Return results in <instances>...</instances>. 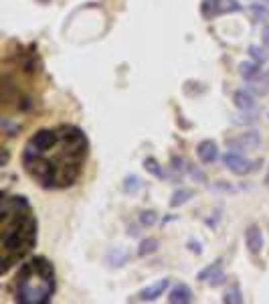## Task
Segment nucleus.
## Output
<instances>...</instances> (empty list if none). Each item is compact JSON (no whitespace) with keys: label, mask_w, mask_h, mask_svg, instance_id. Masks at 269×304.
<instances>
[{"label":"nucleus","mask_w":269,"mask_h":304,"mask_svg":"<svg viewBox=\"0 0 269 304\" xmlns=\"http://www.w3.org/2000/svg\"><path fill=\"white\" fill-rule=\"evenodd\" d=\"M89 154V140L77 126L63 124L57 128L37 130L24 150L22 168L43 189H69L77 183Z\"/></svg>","instance_id":"obj_1"},{"label":"nucleus","mask_w":269,"mask_h":304,"mask_svg":"<svg viewBox=\"0 0 269 304\" xmlns=\"http://www.w3.org/2000/svg\"><path fill=\"white\" fill-rule=\"evenodd\" d=\"M37 244V219L26 197L2 193L0 209V274L22 262Z\"/></svg>","instance_id":"obj_2"},{"label":"nucleus","mask_w":269,"mask_h":304,"mask_svg":"<svg viewBox=\"0 0 269 304\" xmlns=\"http://www.w3.org/2000/svg\"><path fill=\"white\" fill-rule=\"evenodd\" d=\"M14 300L20 304L51 302L57 290L55 268L45 258H32L20 266L14 276Z\"/></svg>","instance_id":"obj_3"},{"label":"nucleus","mask_w":269,"mask_h":304,"mask_svg":"<svg viewBox=\"0 0 269 304\" xmlns=\"http://www.w3.org/2000/svg\"><path fill=\"white\" fill-rule=\"evenodd\" d=\"M241 10H243V4L239 0H203L200 4V16L205 20H215L217 16L233 14Z\"/></svg>","instance_id":"obj_4"},{"label":"nucleus","mask_w":269,"mask_h":304,"mask_svg":"<svg viewBox=\"0 0 269 304\" xmlns=\"http://www.w3.org/2000/svg\"><path fill=\"white\" fill-rule=\"evenodd\" d=\"M223 164L233 172V174H249L253 170H257V166L261 162H253L249 160L247 156H243V152H237V150H227L223 154Z\"/></svg>","instance_id":"obj_5"},{"label":"nucleus","mask_w":269,"mask_h":304,"mask_svg":"<svg viewBox=\"0 0 269 304\" xmlns=\"http://www.w3.org/2000/svg\"><path fill=\"white\" fill-rule=\"evenodd\" d=\"M263 144V138L257 130H249V132H243L235 138H229L227 140V148L229 150H237V152H249L255 150Z\"/></svg>","instance_id":"obj_6"},{"label":"nucleus","mask_w":269,"mask_h":304,"mask_svg":"<svg viewBox=\"0 0 269 304\" xmlns=\"http://www.w3.org/2000/svg\"><path fill=\"white\" fill-rule=\"evenodd\" d=\"M168 286H170V280H168V278H162V280H158V282L146 286L144 290H140L138 296H136V300H140V302H154V300H158V298L168 290Z\"/></svg>","instance_id":"obj_7"},{"label":"nucleus","mask_w":269,"mask_h":304,"mask_svg":"<svg viewBox=\"0 0 269 304\" xmlns=\"http://www.w3.org/2000/svg\"><path fill=\"white\" fill-rule=\"evenodd\" d=\"M245 246L249 250V254L253 256H259L261 250H263V233L257 225H249L247 231H245Z\"/></svg>","instance_id":"obj_8"},{"label":"nucleus","mask_w":269,"mask_h":304,"mask_svg":"<svg viewBox=\"0 0 269 304\" xmlns=\"http://www.w3.org/2000/svg\"><path fill=\"white\" fill-rule=\"evenodd\" d=\"M196 156L203 164H213L217 162L219 158V146L215 140H203L198 146H196Z\"/></svg>","instance_id":"obj_9"},{"label":"nucleus","mask_w":269,"mask_h":304,"mask_svg":"<svg viewBox=\"0 0 269 304\" xmlns=\"http://www.w3.org/2000/svg\"><path fill=\"white\" fill-rule=\"evenodd\" d=\"M233 104L241 112H251L257 108V102H255V96L251 94V89H237L233 94Z\"/></svg>","instance_id":"obj_10"},{"label":"nucleus","mask_w":269,"mask_h":304,"mask_svg":"<svg viewBox=\"0 0 269 304\" xmlns=\"http://www.w3.org/2000/svg\"><path fill=\"white\" fill-rule=\"evenodd\" d=\"M192 300H194V294H192L190 286H186V284H176L168 294L170 304H190Z\"/></svg>","instance_id":"obj_11"},{"label":"nucleus","mask_w":269,"mask_h":304,"mask_svg":"<svg viewBox=\"0 0 269 304\" xmlns=\"http://www.w3.org/2000/svg\"><path fill=\"white\" fill-rule=\"evenodd\" d=\"M130 252L128 250H124V248H114V250H110L108 252V256H106V262L110 264V266H114V268H122V266H126L128 262H130Z\"/></svg>","instance_id":"obj_12"},{"label":"nucleus","mask_w":269,"mask_h":304,"mask_svg":"<svg viewBox=\"0 0 269 304\" xmlns=\"http://www.w3.org/2000/svg\"><path fill=\"white\" fill-rule=\"evenodd\" d=\"M239 73H241L243 79L253 81V79H257L263 73V69H261V65L257 61H243V63H239Z\"/></svg>","instance_id":"obj_13"},{"label":"nucleus","mask_w":269,"mask_h":304,"mask_svg":"<svg viewBox=\"0 0 269 304\" xmlns=\"http://www.w3.org/2000/svg\"><path fill=\"white\" fill-rule=\"evenodd\" d=\"M192 197H194V191H192V189L180 187L178 191H174V193H172V197H170V207H172V209H176V207L184 205L186 201H190Z\"/></svg>","instance_id":"obj_14"},{"label":"nucleus","mask_w":269,"mask_h":304,"mask_svg":"<svg viewBox=\"0 0 269 304\" xmlns=\"http://www.w3.org/2000/svg\"><path fill=\"white\" fill-rule=\"evenodd\" d=\"M219 272H223V262H221V260H217V262H213L211 266L203 268V270L198 272L196 280H198V282H211Z\"/></svg>","instance_id":"obj_15"},{"label":"nucleus","mask_w":269,"mask_h":304,"mask_svg":"<svg viewBox=\"0 0 269 304\" xmlns=\"http://www.w3.org/2000/svg\"><path fill=\"white\" fill-rule=\"evenodd\" d=\"M158 248H160V241H158L156 237H146V239H142V241H140L138 256H140V258L152 256V254H156V252H158Z\"/></svg>","instance_id":"obj_16"},{"label":"nucleus","mask_w":269,"mask_h":304,"mask_svg":"<svg viewBox=\"0 0 269 304\" xmlns=\"http://www.w3.org/2000/svg\"><path fill=\"white\" fill-rule=\"evenodd\" d=\"M144 168L150 172V174H154L156 178H168V172L160 166V162L154 158V156H148V158H144Z\"/></svg>","instance_id":"obj_17"},{"label":"nucleus","mask_w":269,"mask_h":304,"mask_svg":"<svg viewBox=\"0 0 269 304\" xmlns=\"http://www.w3.org/2000/svg\"><path fill=\"white\" fill-rule=\"evenodd\" d=\"M249 55H251V59L253 61H257L259 65H263V63H267L269 61V49L267 47H259V45H249Z\"/></svg>","instance_id":"obj_18"},{"label":"nucleus","mask_w":269,"mask_h":304,"mask_svg":"<svg viewBox=\"0 0 269 304\" xmlns=\"http://www.w3.org/2000/svg\"><path fill=\"white\" fill-rule=\"evenodd\" d=\"M249 83H251V87H249V89L257 92L259 96H263V94H267L269 92V75L267 73H261L257 79H253V81H249Z\"/></svg>","instance_id":"obj_19"},{"label":"nucleus","mask_w":269,"mask_h":304,"mask_svg":"<svg viewBox=\"0 0 269 304\" xmlns=\"http://www.w3.org/2000/svg\"><path fill=\"white\" fill-rule=\"evenodd\" d=\"M223 302H225V304H243V302H245L241 288H239V286H233V288H229V290L225 292V296H223Z\"/></svg>","instance_id":"obj_20"},{"label":"nucleus","mask_w":269,"mask_h":304,"mask_svg":"<svg viewBox=\"0 0 269 304\" xmlns=\"http://www.w3.org/2000/svg\"><path fill=\"white\" fill-rule=\"evenodd\" d=\"M158 223V213L152 209H146L140 213V225L142 227H154Z\"/></svg>","instance_id":"obj_21"},{"label":"nucleus","mask_w":269,"mask_h":304,"mask_svg":"<svg viewBox=\"0 0 269 304\" xmlns=\"http://www.w3.org/2000/svg\"><path fill=\"white\" fill-rule=\"evenodd\" d=\"M140 189H142V180H140V176H136V174L126 176V180H124V191H126L128 195H136Z\"/></svg>","instance_id":"obj_22"},{"label":"nucleus","mask_w":269,"mask_h":304,"mask_svg":"<svg viewBox=\"0 0 269 304\" xmlns=\"http://www.w3.org/2000/svg\"><path fill=\"white\" fill-rule=\"evenodd\" d=\"M249 10H251V12H253V16H255V18H259V20L269 18V10L265 8V6H261V4H251V6H249Z\"/></svg>","instance_id":"obj_23"},{"label":"nucleus","mask_w":269,"mask_h":304,"mask_svg":"<svg viewBox=\"0 0 269 304\" xmlns=\"http://www.w3.org/2000/svg\"><path fill=\"white\" fill-rule=\"evenodd\" d=\"M188 174L196 180V183H207V174L200 170V168H196V166H192V164H188Z\"/></svg>","instance_id":"obj_24"},{"label":"nucleus","mask_w":269,"mask_h":304,"mask_svg":"<svg viewBox=\"0 0 269 304\" xmlns=\"http://www.w3.org/2000/svg\"><path fill=\"white\" fill-rule=\"evenodd\" d=\"M225 280H227V276H225V272H219V274H217V276H215V278H213V280H211L209 284H211L213 288H217V286H221V284H225Z\"/></svg>","instance_id":"obj_25"},{"label":"nucleus","mask_w":269,"mask_h":304,"mask_svg":"<svg viewBox=\"0 0 269 304\" xmlns=\"http://www.w3.org/2000/svg\"><path fill=\"white\" fill-rule=\"evenodd\" d=\"M188 250H190V252H194L196 256H200V254H203L200 241H196V239H190V241H188Z\"/></svg>","instance_id":"obj_26"},{"label":"nucleus","mask_w":269,"mask_h":304,"mask_svg":"<svg viewBox=\"0 0 269 304\" xmlns=\"http://www.w3.org/2000/svg\"><path fill=\"white\" fill-rule=\"evenodd\" d=\"M261 41H263V47L269 49V24L263 26V31H261Z\"/></svg>","instance_id":"obj_27"},{"label":"nucleus","mask_w":269,"mask_h":304,"mask_svg":"<svg viewBox=\"0 0 269 304\" xmlns=\"http://www.w3.org/2000/svg\"><path fill=\"white\" fill-rule=\"evenodd\" d=\"M2 166H6V162H8V150H2Z\"/></svg>","instance_id":"obj_28"},{"label":"nucleus","mask_w":269,"mask_h":304,"mask_svg":"<svg viewBox=\"0 0 269 304\" xmlns=\"http://www.w3.org/2000/svg\"><path fill=\"white\" fill-rule=\"evenodd\" d=\"M39 2H49V0H39Z\"/></svg>","instance_id":"obj_29"},{"label":"nucleus","mask_w":269,"mask_h":304,"mask_svg":"<svg viewBox=\"0 0 269 304\" xmlns=\"http://www.w3.org/2000/svg\"><path fill=\"white\" fill-rule=\"evenodd\" d=\"M263 2H265V4H269V0H263Z\"/></svg>","instance_id":"obj_30"},{"label":"nucleus","mask_w":269,"mask_h":304,"mask_svg":"<svg viewBox=\"0 0 269 304\" xmlns=\"http://www.w3.org/2000/svg\"><path fill=\"white\" fill-rule=\"evenodd\" d=\"M267 118H269V114H267Z\"/></svg>","instance_id":"obj_31"}]
</instances>
